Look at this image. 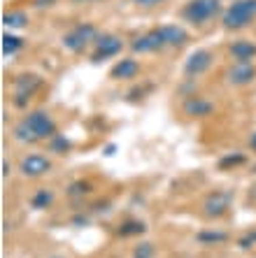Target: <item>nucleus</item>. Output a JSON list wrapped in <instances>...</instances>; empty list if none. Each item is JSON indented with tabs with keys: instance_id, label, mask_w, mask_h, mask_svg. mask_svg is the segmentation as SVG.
Segmentation results:
<instances>
[{
	"instance_id": "nucleus-23",
	"label": "nucleus",
	"mask_w": 256,
	"mask_h": 258,
	"mask_svg": "<svg viewBox=\"0 0 256 258\" xmlns=\"http://www.w3.org/2000/svg\"><path fill=\"white\" fill-rule=\"evenodd\" d=\"M3 24L7 28H26L28 26V14L26 12H7L3 17Z\"/></svg>"
},
{
	"instance_id": "nucleus-4",
	"label": "nucleus",
	"mask_w": 256,
	"mask_h": 258,
	"mask_svg": "<svg viewBox=\"0 0 256 258\" xmlns=\"http://www.w3.org/2000/svg\"><path fill=\"white\" fill-rule=\"evenodd\" d=\"M42 89V77L35 72H24V75H17L14 77V98L12 105L14 107L24 109L30 102V98L35 96V91Z\"/></svg>"
},
{
	"instance_id": "nucleus-8",
	"label": "nucleus",
	"mask_w": 256,
	"mask_h": 258,
	"mask_svg": "<svg viewBox=\"0 0 256 258\" xmlns=\"http://www.w3.org/2000/svg\"><path fill=\"white\" fill-rule=\"evenodd\" d=\"M166 47L168 44H166V40H163L161 26L147 30V33H142V35H137L131 42L133 54H156V51H161V49H166Z\"/></svg>"
},
{
	"instance_id": "nucleus-27",
	"label": "nucleus",
	"mask_w": 256,
	"mask_h": 258,
	"mask_svg": "<svg viewBox=\"0 0 256 258\" xmlns=\"http://www.w3.org/2000/svg\"><path fill=\"white\" fill-rule=\"evenodd\" d=\"M137 7H156L161 5V3H166V0H133Z\"/></svg>"
},
{
	"instance_id": "nucleus-20",
	"label": "nucleus",
	"mask_w": 256,
	"mask_h": 258,
	"mask_svg": "<svg viewBox=\"0 0 256 258\" xmlns=\"http://www.w3.org/2000/svg\"><path fill=\"white\" fill-rule=\"evenodd\" d=\"M12 138L17 140L19 144H35V142H40V140L35 138V133L30 131V128L26 126L24 121H19L17 126H14V131H12Z\"/></svg>"
},
{
	"instance_id": "nucleus-2",
	"label": "nucleus",
	"mask_w": 256,
	"mask_h": 258,
	"mask_svg": "<svg viewBox=\"0 0 256 258\" xmlns=\"http://www.w3.org/2000/svg\"><path fill=\"white\" fill-rule=\"evenodd\" d=\"M219 14H221V0H189L179 10L182 21H186L191 26H205Z\"/></svg>"
},
{
	"instance_id": "nucleus-13",
	"label": "nucleus",
	"mask_w": 256,
	"mask_h": 258,
	"mask_svg": "<svg viewBox=\"0 0 256 258\" xmlns=\"http://www.w3.org/2000/svg\"><path fill=\"white\" fill-rule=\"evenodd\" d=\"M228 58L233 63H254L256 60V44L249 40H235L228 47Z\"/></svg>"
},
{
	"instance_id": "nucleus-34",
	"label": "nucleus",
	"mask_w": 256,
	"mask_h": 258,
	"mask_svg": "<svg viewBox=\"0 0 256 258\" xmlns=\"http://www.w3.org/2000/svg\"><path fill=\"white\" fill-rule=\"evenodd\" d=\"M54 258H61V256H54Z\"/></svg>"
},
{
	"instance_id": "nucleus-32",
	"label": "nucleus",
	"mask_w": 256,
	"mask_h": 258,
	"mask_svg": "<svg viewBox=\"0 0 256 258\" xmlns=\"http://www.w3.org/2000/svg\"><path fill=\"white\" fill-rule=\"evenodd\" d=\"M72 3H95V0H72Z\"/></svg>"
},
{
	"instance_id": "nucleus-19",
	"label": "nucleus",
	"mask_w": 256,
	"mask_h": 258,
	"mask_svg": "<svg viewBox=\"0 0 256 258\" xmlns=\"http://www.w3.org/2000/svg\"><path fill=\"white\" fill-rule=\"evenodd\" d=\"M66 193L70 198H84V196H91V193H93V184H91L89 179H77V181H72V184H68Z\"/></svg>"
},
{
	"instance_id": "nucleus-10",
	"label": "nucleus",
	"mask_w": 256,
	"mask_h": 258,
	"mask_svg": "<svg viewBox=\"0 0 256 258\" xmlns=\"http://www.w3.org/2000/svg\"><path fill=\"white\" fill-rule=\"evenodd\" d=\"M233 205V193L231 191H212L202 203V214L210 219H219L224 216Z\"/></svg>"
},
{
	"instance_id": "nucleus-31",
	"label": "nucleus",
	"mask_w": 256,
	"mask_h": 258,
	"mask_svg": "<svg viewBox=\"0 0 256 258\" xmlns=\"http://www.w3.org/2000/svg\"><path fill=\"white\" fill-rule=\"evenodd\" d=\"M114 149H117L114 144H108V147H105V154H108V156H112V154H114Z\"/></svg>"
},
{
	"instance_id": "nucleus-9",
	"label": "nucleus",
	"mask_w": 256,
	"mask_h": 258,
	"mask_svg": "<svg viewBox=\"0 0 256 258\" xmlns=\"http://www.w3.org/2000/svg\"><path fill=\"white\" fill-rule=\"evenodd\" d=\"M19 172L26 179H40V177L52 172V161L44 154H26L19 163Z\"/></svg>"
},
{
	"instance_id": "nucleus-28",
	"label": "nucleus",
	"mask_w": 256,
	"mask_h": 258,
	"mask_svg": "<svg viewBox=\"0 0 256 258\" xmlns=\"http://www.w3.org/2000/svg\"><path fill=\"white\" fill-rule=\"evenodd\" d=\"M56 5V0H33V7H37V10H42V7H52Z\"/></svg>"
},
{
	"instance_id": "nucleus-5",
	"label": "nucleus",
	"mask_w": 256,
	"mask_h": 258,
	"mask_svg": "<svg viewBox=\"0 0 256 258\" xmlns=\"http://www.w3.org/2000/svg\"><path fill=\"white\" fill-rule=\"evenodd\" d=\"M21 121H24L30 131L35 133L37 140H44V142H49V140L54 138V135H59L56 121L52 119V116H49V112H44V109H33V112H28V114H26Z\"/></svg>"
},
{
	"instance_id": "nucleus-11",
	"label": "nucleus",
	"mask_w": 256,
	"mask_h": 258,
	"mask_svg": "<svg viewBox=\"0 0 256 258\" xmlns=\"http://www.w3.org/2000/svg\"><path fill=\"white\" fill-rule=\"evenodd\" d=\"M256 79V66L254 63H231V68L226 70V82L235 89L249 86Z\"/></svg>"
},
{
	"instance_id": "nucleus-6",
	"label": "nucleus",
	"mask_w": 256,
	"mask_h": 258,
	"mask_svg": "<svg viewBox=\"0 0 256 258\" xmlns=\"http://www.w3.org/2000/svg\"><path fill=\"white\" fill-rule=\"evenodd\" d=\"M93 54H91V60L93 63H100V60H108V58H114L124 51V40L114 33H100L95 37L93 42Z\"/></svg>"
},
{
	"instance_id": "nucleus-24",
	"label": "nucleus",
	"mask_w": 256,
	"mask_h": 258,
	"mask_svg": "<svg viewBox=\"0 0 256 258\" xmlns=\"http://www.w3.org/2000/svg\"><path fill=\"white\" fill-rule=\"evenodd\" d=\"M47 147H49V151H54V154H59V156H61V154H68V151H70L72 142L66 138V135H61V133H59V135H54V138L49 140Z\"/></svg>"
},
{
	"instance_id": "nucleus-12",
	"label": "nucleus",
	"mask_w": 256,
	"mask_h": 258,
	"mask_svg": "<svg viewBox=\"0 0 256 258\" xmlns=\"http://www.w3.org/2000/svg\"><path fill=\"white\" fill-rule=\"evenodd\" d=\"M217 105L212 100H208V98L202 96H191L184 100V105H182V112H184L186 116H191V119H205V116H212L215 114Z\"/></svg>"
},
{
	"instance_id": "nucleus-18",
	"label": "nucleus",
	"mask_w": 256,
	"mask_h": 258,
	"mask_svg": "<svg viewBox=\"0 0 256 258\" xmlns=\"http://www.w3.org/2000/svg\"><path fill=\"white\" fill-rule=\"evenodd\" d=\"M21 49H24V37L12 35V33L3 35V54L5 56H17Z\"/></svg>"
},
{
	"instance_id": "nucleus-29",
	"label": "nucleus",
	"mask_w": 256,
	"mask_h": 258,
	"mask_svg": "<svg viewBox=\"0 0 256 258\" xmlns=\"http://www.w3.org/2000/svg\"><path fill=\"white\" fill-rule=\"evenodd\" d=\"M249 149H251V154H256V131L249 135Z\"/></svg>"
},
{
	"instance_id": "nucleus-17",
	"label": "nucleus",
	"mask_w": 256,
	"mask_h": 258,
	"mask_svg": "<svg viewBox=\"0 0 256 258\" xmlns=\"http://www.w3.org/2000/svg\"><path fill=\"white\" fill-rule=\"evenodd\" d=\"M52 205H54V191H52V188H37V191L33 193V198H30V207L37 212L47 210Z\"/></svg>"
},
{
	"instance_id": "nucleus-21",
	"label": "nucleus",
	"mask_w": 256,
	"mask_h": 258,
	"mask_svg": "<svg viewBox=\"0 0 256 258\" xmlns=\"http://www.w3.org/2000/svg\"><path fill=\"white\" fill-rule=\"evenodd\" d=\"M247 163V156H244L242 151H233V154H226V156L219 158V170H233V168H240Z\"/></svg>"
},
{
	"instance_id": "nucleus-25",
	"label": "nucleus",
	"mask_w": 256,
	"mask_h": 258,
	"mask_svg": "<svg viewBox=\"0 0 256 258\" xmlns=\"http://www.w3.org/2000/svg\"><path fill=\"white\" fill-rule=\"evenodd\" d=\"M254 246H256V230H249V233H244L242 237H238L240 251H251Z\"/></svg>"
},
{
	"instance_id": "nucleus-15",
	"label": "nucleus",
	"mask_w": 256,
	"mask_h": 258,
	"mask_svg": "<svg viewBox=\"0 0 256 258\" xmlns=\"http://www.w3.org/2000/svg\"><path fill=\"white\" fill-rule=\"evenodd\" d=\"M161 33H163V40H166L168 47H184L189 42V33H186L182 26L177 24H166L161 26Z\"/></svg>"
},
{
	"instance_id": "nucleus-14",
	"label": "nucleus",
	"mask_w": 256,
	"mask_h": 258,
	"mask_svg": "<svg viewBox=\"0 0 256 258\" xmlns=\"http://www.w3.org/2000/svg\"><path fill=\"white\" fill-rule=\"evenodd\" d=\"M137 75H140V63H137L135 58L117 60L112 66V70H110V77H112L114 82H131V79H135Z\"/></svg>"
},
{
	"instance_id": "nucleus-26",
	"label": "nucleus",
	"mask_w": 256,
	"mask_h": 258,
	"mask_svg": "<svg viewBox=\"0 0 256 258\" xmlns=\"http://www.w3.org/2000/svg\"><path fill=\"white\" fill-rule=\"evenodd\" d=\"M133 258H154V244H151V242H140V244L135 246Z\"/></svg>"
},
{
	"instance_id": "nucleus-30",
	"label": "nucleus",
	"mask_w": 256,
	"mask_h": 258,
	"mask_svg": "<svg viewBox=\"0 0 256 258\" xmlns=\"http://www.w3.org/2000/svg\"><path fill=\"white\" fill-rule=\"evenodd\" d=\"M10 172H12V168H10V163H3V174H5V177H7V174H10Z\"/></svg>"
},
{
	"instance_id": "nucleus-1",
	"label": "nucleus",
	"mask_w": 256,
	"mask_h": 258,
	"mask_svg": "<svg viewBox=\"0 0 256 258\" xmlns=\"http://www.w3.org/2000/svg\"><path fill=\"white\" fill-rule=\"evenodd\" d=\"M256 21V0H233L221 14L226 30H242Z\"/></svg>"
},
{
	"instance_id": "nucleus-7",
	"label": "nucleus",
	"mask_w": 256,
	"mask_h": 258,
	"mask_svg": "<svg viewBox=\"0 0 256 258\" xmlns=\"http://www.w3.org/2000/svg\"><path fill=\"white\" fill-rule=\"evenodd\" d=\"M212 63H215V54H212L210 49H196V51H191L189 58L184 60V68H182L184 79L202 77V75L212 68Z\"/></svg>"
},
{
	"instance_id": "nucleus-3",
	"label": "nucleus",
	"mask_w": 256,
	"mask_h": 258,
	"mask_svg": "<svg viewBox=\"0 0 256 258\" xmlns=\"http://www.w3.org/2000/svg\"><path fill=\"white\" fill-rule=\"evenodd\" d=\"M100 35V30L95 28V24L89 21H82V24H75L68 33H63L61 37V47L70 51V54H82L89 44L95 42V37Z\"/></svg>"
},
{
	"instance_id": "nucleus-22",
	"label": "nucleus",
	"mask_w": 256,
	"mask_h": 258,
	"mask_svg": "<svg viewBox=\"0 0 256 258\" xmlns=\"http://www.w3.org/2000/svg\"><path fill=\"white\" fill-rule=\"evenodd\" d=\"M144 230H147V226L142 221H137V219H128V221H124L119 226L121 237H135V235H142Z\"/></svg>"
},
{
	"instance_id": "nucleus-16",
	"label": "nucleus",
	"mask_w": 256,
	"mask_h": 258,
	"mask_svg": "<svg viewBox=\"0 0 256 258\" xmlns=\"http://www.w3.org/2000/svg\"><path fill=\"white\" fill-rule=\"evenodd\" d=\"M196 242L200 246L224 244V242H228V233L226 230H217V228H205V230H200V233H196Z\"/></svg>"
},
{
	"instance_id": "nucleus-33",
	"label": "nucleus",
	"mask_w": 256,
	"mask_h": 258,
	"mask_svg": "<svg viewBox=\"0 0 256 258\" xmlns=\"http://www.w3.org/2000/svg\"><path fill=\"white\" fill-rule=\"evenodd\" d=\"M251 172H254V174H256V163H254V165H251Z\"/></svg>"
}]
</instances>
